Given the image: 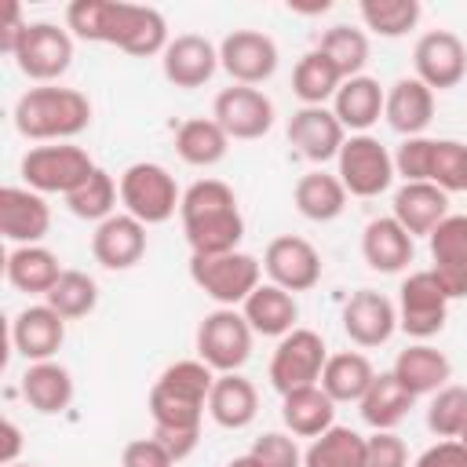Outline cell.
Listing matches in <instances>:
<instances>
[{"mask_svg":"<svg viewBox=\"0 0 467 467\" xmlns=\"http://www.w3.org/2000/svg\"><path fill=\"white\" fill-rule=\"evenodd\" d=\"M383 102H387V91L379 88V80L361 73V77H350L339 84V91L332 99V113L347 131L368 135V128L383 117Z\"/></svg>","mask_w":467,"mask_h":467,"instance_id":"4316f807","label":"cell"},{"mask_svg":"<svg viewBox=\"0 0 467 467\" xmlns=\"http://www.w3.org/2000/svg\"><path fill=\"white\" fill-rule=\"evenodd\" d=\"M365 467H409V449L394 431H372L365 438Z\"/></svg>","mask_w":467,"mask_h":467,"instance_id":"c3c4849f","label":"cell"},{"mask_svg":"<svg viewBox=\"0 0 467 467\" xmlns=\"http://www.w3.org/2000/svg\"><path fill=\"white\" fill-rule=\"evenodd\" d=\"M215 372L201 358L171 361L150 387L153 431H201Z\"/></svg>","mask_w":467,"mask_h":467,"instance_id":"3957f363","label":"cell"},{"mask_svg":"<svg viewBox=\"0 0 467 467\" xmlns=\"http://www.w3.org/2000/svg\"><path fill=\"white\" fill-rule=\"evenodd\" d=\"M91 255L106 270H131L146 255V226L128 212L102 219L91 234Z\"/></svg>","mask_w":467,"mask_h":467,"instance_id":"44dd1931","label":"cell"},{"mask_svg":"<svg viewBox=\"0 0 467 467\" xmlns=\"http://www.w3.org/2000/svg\"><path fill=\"white\" fill-rule=\"evenodd\" d=\"M18 449H22V431L15 420H4V449H0V463L11 467L18 460Z\"/></svg>","mask_w":467,"mask_h":467,"instance_id":"f5cc1de1","label":"cell"},{"mask_svg":"<svg viewBox=\"0 0 467 467\" xmlns=\"http://www.w3.org/2000/svg\"><path fill=\"white\" fill-rule=\"evenodd\" d=\"M120 467H175V456L150 434V438H135L124 445Z\"/></svg>","mask_w":467,"mask_h":467,"instance_id":"681fc988","label":"cell"},{"mask_svg":"<svg viewBox=\"0 0 467 467\" xmlns=\"http://www.w3.org/2000/svg\"><path fill=\"white\" fill-rule=\"evenodd\" d=\"M117 197H120V182H113L109 171L95 168V171L66 197V204H69V212H73L77 219H88V223L99 226L102 219L117 215V212H113V208H117Z\"/></svg>","mask_w":467,"mask_h":467,"instance_id":"ab89813d","label":"cell"},{"mask_svg":"<svg viewBox=\"0 0 467 467\" xmlns=\"http://www.w3.org/2000/svg\"><path fill=\"white\" fill-rule=\"evenodd\" d=\"M376 379V368L372 361L361 354V350H339V354H328L325 361V372H321V390L339 405V401H361L365 390L372 387Z\"/></svg>","mask_w":467,"mask_h":467,"instance_id":"d590c367","label":"cell"},{"mask_svg":"<svg viewBox=\"0 0 467 467\" xmlns=\"http://www.w3.org/2000/svg\"><path fill=\"white\" fill-rule=\"evenodd\" d=\"M26 18H22V4H7V11H4V26H0V51L4 55H11L15 51V44H18V36L26 33Z\"/></svg>","mask_w":467,"mask_h":467,"instance_id":"816d5d0a","label":"cell"},{"mask_svg":"<svg viewBox=\"0 0 467 467\" xmlns=\"http://www.w3.org/2000/svg\"><path fill=\"white\" fill-rule=\"evenodd\" d=\"M292 201H296V212L303 219H310V223H332L347 208V186L339 182V175L317 168V171L299 175V182L292 190Z\"/></svg>","mask_w":467,"mask_h":467,"instance_id":"836d02e7","label":"cell"},{"mask_svg":"<svg viewBox=\"0 0 467 467\" xmlns=\"http://www.w3.org/2000/svg\"><path fill=\"white\" fill-rule=\"evenodd\" d=\"M416 80L431 91H449L467 77V44L449 29H431L412 47Z\"/></svg>","mask_w":467,"mask_h":467,"instance_id":"9a60e30c","label":"cell"},{"mask_svg":"<svg viewBox=\"0 0 467 467\" xmlns=\"http://www.w3.org/2000/svg\"><path fill=\"white\" fill-rule=\"evenodd\" d=\"M226 467H263V463H259V460H255L252 452H244V456H234V460H230Z\"/></svg>","mask_w":467,"mask_h":467,"instance_id":"db71d44e","label":"cell"},{"mask_svg":"<svg viewBox=\"0 0 467 467\" xmlns=\"http://www.w3.org/2000/svg\"><path fill=\"white\" fill-rule=\"evenodd\" d=\"M22 398L40 416H58L73 401V376L58 361H33L22 372Z\"/></svg>","mask_w":467,"mask_h":467,"instance_id":"f546056e","label":"cell"},{"mask_svg":"<svg viewBox=\"0 0 467 467\" xmlns=\"http://www.w3.org/2000/svg\"><path fill=\"white\" fill-rule=\"evenodd\" d=\"M288 142L314 164H325L332 157H339L343 142H347V128L336 120L332 109L325 106H303L292 113L288 120Z\"/></svg>","mask_w":467,"mask_h":467,"instance_id":"7402d4cb","label":"cell"},{"mask_svg":"<svg viewBox=\"0 0 467 467\" xmlns=\"http://www.w3.org/2000/svg\"><path fill=\"white\" fill-rule=\"evenodd\" d=\"M120 204L142 226H157V223H168L179 212L182 193L175 186V175L164 164H157V161H135L120 175Z\"/></svg>","mask_w":467,"mask_h":467,"instance_id":"5b68a950","label":"cell"},{"mask_svg":"<svg viewBox=\"0 0 467 467\" xmlns=\"http://www.w3.org/2000/svg\"><path fill=\"white\" fill-rule=\"evenodd\" d=\"M281 420L288 434L296 438H317L328 427H336V401L317 387H299L292 394H281Z\"/></svg>","mask_w":467,"mask_h":467,"instance_id":"d6a6232c","label":"cell"},{"mask_svg":"<svg viewBox=\"0 0 467 467\" xmlns=\"http://www.w3.org/2000/svg\"><path fill=\"white\" fill-rule=\"evenodd\" d=\"M161 69H164V80L182 88V91H193L201 84H208L219 69V47L197 33H182L175 40H168L164 55H161Z\"/></svg>","mask_w":467,"mask_h":467,"instance_id":"ffe728a7","label":"cell"},{"mask_svg":"<svg viewBox=\"0 0 467 467\" xmlns=\"http://www.w3.org/2000/svg\"><path fill=\"white\" fill-rule=\"evenodd\" d=\"M252 325L241 310L219 306L204 314L197 325V358L219 376V372H241V365L252 358Z\"/></svg>","mask_w":467,"mask_h":467,"instance_id":"ba28073f","label":"cell"},{"mask_svg":"<svg viewBox=\"0 0 467 467\" xmlns=\"http://www.w3.org/2000/svg\"><path fill=\"white\" fill-rule=\"evenodd\" d=\"M66 29L88 44H113L124 55L150 58L168 47V22L157 7L120 0H73L66 7Z\"/></svg>","mask_w":467,"mask_h":467,"instance_id":"6da1fadb","label":"cell"},{"mask_svg":"<svg viewBox=\"0 0 467 467\" xmlns=\"http://www.w3.org/2000/svg\"><path fill=\"white\" fill-rule=\"evenodd\" d=\"M412 467H467V445L460 438H441L438 445L423 449Z\"/></svg>","mask_w":467,"mask_h":467,"instance_id":"f907efd6","label":"cell"},{"mask_svg":"<svg viewBox=\"0 0 467 467\" xmlns=\"http://www.w3.org/2000/svg\"><path fill=\"white\" fill-rule=\"evenodd\" d=\"M358 11H361L365 29H372L376 36H387V40L416 29V22L423 15L420 0H361Z\"/></svg>","mask_w":467,"mask_h":467,"instance_id":"7bdbcfd3","label":"cell"},{"mask_svg":"<svg viewBox=\"0 0 467 467\" xmlns=\"http://www.w3.org/2000/svg\"><path fill=\"white\" fill-rule=\"evenodd\" d=\"M449 303V292L431 270H412L398 288V328L423 343L445 328Z\"/></svg>","mask_w":467,"mask_h":467,"instance_id":"8fae6325","label":"cell"},{"mask_svg":"<svg viewBox=\"0 0 467 467\" xmlns=\"http://www.w3.org/2000/svg\"><path fill=\"white\" fill-rule=\"evenodd\" d=\"M11 467H29V463H11Z\"/></svg>","mask_w":467,"mask_h":467,"instance_id":"9f6ffc18","label":"cell"},{"mask_svg":"<svg viewBox=\"0 0 467 467\" xmlns=\"http://www.w3.org/2000/svg\"><path fill=\"white\" fill-rule=\"evenodd\" d=\"M431 150H434V139H427V135L405 139L398 146V153H394V171L405 182H427V175H431Z\"/></svg>","mask_w":467,"mask_h":467,"instance_id":"7dc6e473","label":"cell"},{"mask_svg":"<svg viewBox=\"0 0 467 467\" xmlns=\"http://www.w3.org/2000/svg\"><path fill=\"white\" fill-rule=\"evenodd\" d=\"M182 234L193 255H223L237 252L244 237V215L237 208V197L219 179H197L179 204Z\"/></svg>","mask_w":467,"mask_h":467,"instance_id":"7a4b0ae2","label":"cell"},{"mask_svg":"<svg viewBox=\"0 0 467 467\" xmlns=\"http://www.w3.org/2000/svg\"><path fill=\"white\" fill-rule=\"evenodd\" d=\"M303 467H365V434L339 423L328 427L306 445Z\"/></svg>","mask_w":467,"mask_h":467,"instance_id":"74e56055","label":"cell"},{"mask_svg":"<svg viewBox=\"0 0 467 467\" xmlns=\"http://www.w3.org/2000/svg\"><path fill=\"white\" fill-rule=\"evenodd\" d=\"M277 62H281V55H277L274 36H266L259 29H234L219 44V66L230 73L234 84H244V88L270 80L277 73Z\"/></svg>","mask_w":467,"mask_h":467,"instance_id":"4fadbf2b","label":"cell"},{"mask_svg":"<svg viewBox=\"0 0 467 467\" xmlns=\"http://www.w3.org/2000/svg\"><path fill=\"white\" fill-rule=\"evenodd\" d=\"M44 303H47L58 317L80 321V317H88V314L99 306V285H95V277H88L84 270H62L58 285L44 296Z\"/></svg>","mask_w":467,"mask_h":467,"instance_id":"60d3db41","label":"cell"},{"mask_svg":"<svg viewBox=\"0 0 467 467\" xmlns=\"http://www.w3.org/2000/svg\"><path fill=\"white\" fill-rule=\"evenodd\" d=\"M51 230V208L44 193L29 186H4L0 190V234L18 244H40Z\"/></svg>","mask_w":467,"mask_h":467,"instance_id":"ac0fdd59","label":"cell"},{"mask_svg":"<svg viewBox=\"0 0 467 467\" xmlns=\"http://www.w3.org/2000/svg\"><path fill=\"white\" fill-rule=\"evenodd\" d=\"M11 58L29 80L51 84L73 62V33L66 26H55V22H29L26 33L18 36Z\"/></svg>","mask_w":467,"mask_h":467,"instance_id":"7c38bea8","label":"cell"},{"mask_svg":"<svg viewBox=\"0 0 467 467\" xmlns=\"http://www.w3.org/2000/svg\"><path fill=\"white\" fill-rule=\"evenodd\" d=\"M390 372L398 376V383H401L412 398H423V394H438V390L449 383L452 361H449L438 347H431V343H412V347H405V350L394 358V368H390Z\"/></svg>","mask_w":467,"mask_h":467,"instance_id":"83f0119b","label":"cell"},{"mask_svg":"<svg viewBox=\"0 0 467 467\" xmlns=\"http://www.w3.org/2000/svg\"><path fill=\"white\" fill-rule=\"evenodd\" d=\"M263 467H303V452L296 445L292 434H281V431H266L252 441L248 449Z\"/></svg>","mask_w":467,"mask_h":467,"instance_id":"bcb514c9","label":"cell"},{"mask_svg":"<svg viewBox=\"0 0 467 467\" xmlns=\"http://www.w3.org/2000/svg\"><path fill=\"white\" fill-rule=\"evenodd\" d=\"M431 241V274L441 281L449 299H467V215H449L434 226Z\"/></svg>","mask_w":467,"mask_h":467,"instance_id":"d6986e66","label":"cell"},{"mask_svg":"<svg viewBox=\"0 0 467 467\" xmlns=\"http://www.w3.org/2000/svg\"><path fill=\"white\" fill-rule=\"evenodd\" d=\"M255 412H259L255 383L244 379L241 372H219L208 394V416L226 431H241L255 420Z\"/></svg>","mask_w":467,"mask_h":467,"instance_id":"4dcf8cb0","label":"cell"},{"mask_svg":"<svg viewBox=\"0 0 467 467\" xmlns=\"http://www.w3.org/2000/svg\"><path fill=\"white\" fill-rule=\"evenodd\" d=\"M4 274L11 281L15 292H26V296H47L58 277H62V266H58V255L44 244H18L7 252V263H4Z\"/></svg>","mask_w":467,"mask_h":467,"instance_id":"1f68e13d","label":"cell"},{"mask_svg":"<svg viewBox=\"0 0 467 467\" xmlns=\"http://www.w3.org/2000/svg\"><path fill=\"white\" fill-rule=\"evenodd\" d=\"M317 51L343 73V80H350V77H361V69L368 62V36L354 26H332L321 33Z\"/></svg>","mask_w":467,"mask_h":467,"instance_id":"b9f144b4","label":"cell"},{"mask_svg":"<svg viewBox=\"0 0 467 467\" xmlns=\"http://www.w3.org/2000/svg\"><path fill=\"white\" fill-rule=\"evenodd\" d=\"M460 441H463V445H467V427H463V434H460Z\"/></svg>","mask_w":467,"mask_h":467,"instance_id":"11a10c76","label":"cell"},{"mask_svg":"<svg viewBox=\"0 0 467 467\" xmlns=\"http://www.w3.org/2000/svg\"><path fill=\"white\" fill-rule=\"evenodd\" d=\"M339 84H343V73L317 47L306 51L292 69V91L303 106H325L328 99H336Z\"/></svg>","mask_w":467,"mask_h":467,"instance_id":"f35d334b","label":"cell"},{"mask_svg":"<svg viewBox=\"0 0 467 467\" xmlns=\"http://www.w3.org/2000/svg\"><path fill=\"white\" fill-rule=\"evenodd\" d=\"M15 131L33 142H69L91 124V102L77 88L36 84L15 102Z\"/></svg>","mask_w":467,"mask_h":467,"instance_id":"277c9868","label":"cell"},{"mask_svg":"<svg viewBox=\"0 0 467 467\" xmlns=\"http://www.w3.org/2000/svg\"><path fill=\"white\" fill-rule=\"evenodd\" d=\"M263 270L270 277V285L285 288V292H310L321 281V255L306 237L296 234H281L266 244L263 252Z\"/></svg>","mask_w":467,"mask_h":467,"instance_id":"2e32d148","label":"cell"},{"mask_svg":"<svg viewBox=\"0 0 467 467\" xmlns=\"http://www.w3.org/2000/svg\"><path fill=\"white\" fill-rule=\"evenodd\" d=\"M190 281L219 306H241L263 285V263L248 252L190 255Z\"/></svg>","mask_w":467,"mask_h":467,"instance_id":"8992f818","label":"cell"},{"mask_svg":"<svg viewBox=\"0 0 467 467\" xmlns=\"http://www.w3.org/2000/svg\"><path fill=\"white\" fill-rule=\"evenodd\" d=\"M412 237H431L441 219H449V193L434 182H401L390 212Z\"/></svg>","mask_w":467,"mask_h":467,"instance_id":"484cf974","label":"cell"},{"mask_svg":"<svg viewBox=\"0 0 467 467\" xmlns=\"http://www.w3.org/2000/svg\"><path fill=\"white\" fill-rule=\"evenodd\" d=\"M383 117L387 124L405 135V139H416L427 131V124L434 120V91L416 80V77H401L387 88V102H383Z\"/></svg>","mask_w":467,"mask_h":467,"instance_id":"cb8c5ba5","label":"cell"},{"mask_svg":"<svg viewBox=\"0 0 467 467\" xmlns=\"http://www.w3.org/2000/svg\"><path fill=\"white\" fill-rule=\"evenodd\" d=\"M427 427L434 438H460L467 427V387L445 383L438 394H431Z\"/></svg>","mask_w":467,"mask_h":467,"instance_id":"ee69618b","label":"cell"},{"mask_svg":"<svg viewBox=\"0 0 467 467\" xmlns=\"http://www.w3.org/2000/svg\"><path fill=\"white\" fill-rule=\"evenodd\" d=\"M212 117L215 124L241 142L263 139L274 128V102L259 91V88H244V84H230L215 95L212 102Z\"/></svg>","mask_w":467,"mask_h":467,"instance_id":"5bb4252c","label":"cell"},{"mask_svg":"<svg viewBox=\"0 0 467 467\" xmlns=\"http://www.w3.org/2000/svg\"><path fill=\"white\" fill-rule=\"evenodd\" d=\"M412 241L416 237L394 215H379L361 234V255L379 274H401L412 263V255H416V244Z\"/></svg>","mask_w":467,"mask_h":467,"instance_id":"d4e9b609","label":"cell"},{"mask_svg":"<svg viewBox=\"0 0 467 467\" xmlns=\"http://www.w3.org/2000/svg\"><path fill=\"white\" fill-rule=\"evenodd\" d=\"M427 182H434L445 193L467 190V142L456 139H434L431 150V175Z\"/></svg>","mask_w":467,"mask_h":467,"instance_id":"f6af8a7d","label":"cell"},{"mask_svg":"<svg viewBox=\"0 0 467 467\" xmlns=\"http://www.w3.org/2000/svg\"><path fill=\"white\" fill-rule=\"evenodd\" d=\"M241 314H244V321L252 325V332L255 336H274V339H281V336H288L292 328H296V321H299V303H296V296L292 292H285V288H277V285H259L244 303H241Z\"/></svg>","mask_w":467,"mask_h":467,"instance_id":"f1b7e54d","label":"cell"},{"mask_svg":"<svg viewBox=\"0 0 467 467\" xmlns=\"http://www.w3.org/2000/svg\"><path fill=\"white\" fill-rule=\"evenodd\" d=\"M230 150V135L215 124V117H193V120H182L179 131H175V153L193 164V168H212L226 157Z\"/></svg>","mask_w":467,"mask_h":467,"instance_id":"8d00e7d4","label":"cell"},{"mask_svg":"<svg viewBox=\"0 0 467 467\" xmlns=\"http://www.w3.org/2000/svg\"><path fill=\"white\" fill-rule=\"evenodd\" d=\"M328 361V347L314 328H292L277 339L270 354V383L277 394H292L299 387H317Z\"/></svg>","mask_w":467,"mask_h":467,"instance_id":"9c48e42d","label":"cell"},{"mask_svg":"<svg viewBox=\"0 0 467 467\" xmlns=\"http://www.w3.org/2000/svg\"><path fill=\"white\" fill-rule=\"evenodd\" d=\"M18 171H22V179H26L29 190L69 197V193L95 171V161L88 157L84 146H73V142H47V146H33V150L22 157Z\"/></svg>","mask_w":467,"mask_h":467,"instance_id":"52a82bcc","label":"cell"},{"mask_svg":"<svg viewBox=\"0 0 467 467\" xmlns=\"http://www.w3.org/2000/svg\"><path fill=\"white\" fill-rule=\"evenodd\" d=\"M412 394L398 383L394 372H376L372 387L365 390V398L358 401V412L361 420L372 427V431H394L409 412H412Z\"/></svg>","mask_w":467,"mask_h":467,"instance_id":"e575fe53","label":"cell"},{"mask_svg":"<svg viewBox=\"0 0 467 467\" xmlns=\"http://www.w3.org/2000/svg\"><path fill=\"white\" fill-rule=\"evenodd\" d=\"M339 182L347 186L350 197H379L394 182V153L376 139V135H347L339 157Z\"/></svg>","mask_w":467,"mask_h":467,"instance_id":"30bf717a","label":"cell"},{"mask_svg":"<svg viewBox=\"0 0 467 467\" xmlns=\"http://www.w3.org/2000/svg\"><path fill=\"white\" fill-rule=\"evenodd\" d=\"M343 332L365 350L383 347L398 332V306L376 288H358L343 303Z\"/></svg>","mask_w":467,"mask_h":467,"instance_id":"e0dca14e","label":"cell"},{"mask_svg":"<svg viewBox=\"0 0 467 467\" xmlns=\"http://www.w3.org/2000/svg\"><path fill=\"white\" fill-rule=\"evenodd\" d=\"M66 339V317H58L47 303L26 306L11 321V347L33 365V361H51Z\"/></svg>","mask_w":467,"mask_h":467,"instance_id":"603a6c76","label":"cell"}]
</instances>
